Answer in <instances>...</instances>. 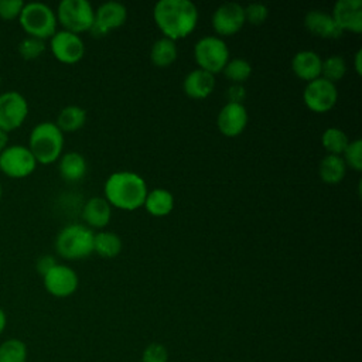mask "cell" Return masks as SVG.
<instances>
[{
	"mask_svg": "<svg viewBox=\"0 0 362 362\" xmlns=\"http://www.w3.org/2000/svg\"><path fill=\"white\" fill-rule=\"evenodd\" d=\"M153 17L161 33L175 41L195 28L198 8L189 0H160L154 4Z\"/></svg>",
	"mask_w": 362,
	"mask_h": 362,
	"instance_id": "6da1fadb",
	"label": "cell"
},
{
	"mask_svg": "<svg viewBox=\"0 0 362 362\" xmlns=\"http://www.w3.org/2000/svg\"><path fill=\"white\" fill-rule=\"evenodd\" d=\"M106 201L120 209L133 211L144 204L147 185L143 177L132 171H116L105 181Z\"/></svg>",
	"mask_w": 362,
	"mask_h": 362,
	"instance_id": "7a4b0ae2",
	"label": "cell"
},
{
	"mask_svg": "<svg viewBox=\"0 0 362 362\" xmlns=\"http://www.w3.org/2000/svg\"><path fill=\"white\" fill-rule=\"evenodd\" d=\"M27 147L37 163L51 164L61 157L64 134L54 122H41L33 127Z\"/></svg>",
	"mask_w": 362,
	"mask_h": 362,
	"instance_id": "3957f363",
	"label": "cell"
},
{
	"mask_svg": "<svg viewBox=\"0 0 362 362\" xmlns=\"http://www.w3.org/2000/svg\"><path fill=\"white\" fill-rule=\"evenodd\" d=\"M95 233L82 223L64 226L55 239V250L64 259H83L93 252Z\"/></svg>",
	"mask_w": 362,
	"mask_h": 362,
	"instance_id": "277c9868",
	"label": "cell"
},
{
	"mask_svg": "<svg viewBox=\"0 0 362 362\" xmlns=\"http://www.w3.org/2000/svg\"><path fill=\"white\" fill-rule=\"evenodd\" d=\"M18 21L28 37L47 40L57 33L58 21L55 11L41 1L25 3L18 16Z\"/></svg>",
	"mask_w": 362,
	"mask_h": 362,
	"instance_id": "5b68a950",
	"label": "cell"
},
{
	"mask_svg": "<svg viewBox=\"0 0 362 362\" xmlns=\"http://www.w3.org/2000/svg\"><path fill=\"white\" fill-rule=\"evenodd\" d=\"M194 57L201 69L214 75L221 72L229 61V48L221 37L205 35L195 42Z\"/></svg>",
	"mask_w": 362,
	"mask_h": 362,
	"instance_id": "8992f818",
	"label": "cell"
},
{
	"mask_svg": "<svg viewBox=\"0 0 362 362\" xmlns=\"http://www.w3.org/2000/svg\"><path fill=\"white\" fill-rule=\"evenodd\" d=\"M55 16L64 30L78 34L90 30L95 10L88 0H62L58 4Z\"/></svg>",
	"mask_w": 362,
	"mask_h": 362,
	"instance_id": "52a82bcc",
	"label": "cell"
},
{
	"mask_svg": "<svg viewBox=\"0 0 362 362\" xmlns=\"http://www.w3.org/2000/svg\"><path fill=\"white\" fill-rule=\"evenodd\" d=\"M37 160L27 146H7L0 153V171L10 178H24L34 173Z\"/></svg>",
	"mask_w": 362,
	"mask_h": 362,
	"instance_id": "ba28073f",
	"label": "cell"
},
{
	"mask_svg": "<svg viewBox=\"0 0 362 362\" xmlns=\"http://www.w3.org/2000/svg\"><path fill=\"white\" fill-rule=\"evenodd\" d=\"M28 115V102L17 90L0 93V130L8 133L18 129Z\"/></svg>",
	"mask_w": 362,
	"mask_h": 362,
	"instance_id": "9c48e42d",
	"label": "cell"
},
{
	"mask_svg": "<svg viewBox=\"0 0 362 362\" xmlns=\"http://www.w3.org/2000/svg\"><path fill=\"white\" fill-rule=\"evenodd\" d=\"M337 99L338 90L335 83L324 79L322 76L307 82L303 92V100L305 106L317 113L329 110L335 105Z\"/></svg>",
	"mask_w": 362,
	"mask_h": 362,
	"instance_id": "30bf717a",
	"label": "cell"
},
{
	"mask_svg": "<svg viewBox=\"0 0 362 362\" xmlns=\"http://www.w3.org/2000/svg\"><path fill=\"white\" fill-rule=\"evenodd\" d=\"M127 8L124 4L119 1H105L95 10L93 24L90 27V33L95 37L105 35L107 31L117 28L126 23Z\"/></svg>",
	"mask_w": 362,
	"mask_h": 362,
	"instance_id": "8fae6325",
	"label": "cell"
},
{
	"mask_svg": "<svg viewBox=\"0 0 362 362\" xmlns=\"http://www.w3.org/2000/svg\"><path fill=\"white\" fill-rule=\"evenodd\" d=\"M51 52L64 64H75L85 54V44L82 38L71 31L61 30L51 37Z\"/></svg>",
	"mask_w": 362,
	"mask_h": 362,
	"instance_id": "7c38bea8",
	"label": "cell"
},
{
	"mask_svg": "<svg viewBox=\"0 0 362 362\" xmlns=\"http://www.w3.org/2000/svg\"><path fill=\"white\" fill-rule=\"evenodd\" d=\"M45 290L54 297H68L78 288V274L66 264L57 263L42 276Z\"/></svg>",
	"mask_w": 362,
	"mask_h": 362,
	"instance_id": "4fadbf2b",
	"label": "cell"
},
{
	"mask_svg": "<svg viewBox=\"0 0 362 362\" xmlns=\"http://www.w3.org/2000/svg\"><path fill=\"white\" fill-rule=\"evenodd\" d=\"M243 6L236 1L222 3L212 14V27L219 35H232L245 24Z\"/></svg>",
	"mask_w": 362,
	"mask_h": 362,
	"instance_id": "5bb4252c",
	"label": "cell"
},
{
	"mask_svg": "<svg viewBox=\"0 0 362 362\" xmlns=\"http://www.w3.org/2000/svg\"><path fill=\"white\" fill-rule=\"evenodd\" d=\"M218 129L228 137L239 136L247 124V110L243 103L228 102L222 106L216 117Z\"/></svg>",
	"mask_w": 362,
	"mask_h": 362,
	"instance_id": "9a60e30c",
	"label": "cell"
},
{
	"mask_svg": "<svg viewBox=\"0 0 362 362\" xmlns=\"http://www.w3.org/2000/svg\"><path fill=\"white\" fill-rule=\"evenodd\" d=\"M331 16L342 31H362V0H338Z\"/></svg>",
	"mask_w": 362,
	"mask_h": 362,
	"instance_id": "2e32d148",
	"label": "cell"
},
{
	"mask_svg": "<svg viewBox=\"0 0 362 362\" xmlns=\"http://www.w3.org/2000/svg\"><path fill=\"white\" fill-rule=\"evenodd\" d=\"M305 28L321 38H339L342 30L338 27L329 13L324 10H310L304 17Z\"/></svg>",
	"mask_w": 362,
	"mask_h": 362,
	"instance_id": "e0dca14e",
	"label": "cell"
},
{
	"mask_svg": "<svg viewBox=\"0 0 362 362\" xmlns=\"http://www.w3.org/2000/svg\"><path fill=\"white\" fill-rule=\"evenodd\" d=\"M215 88V76L201 68L189 71L184 81L182 89L192 99H204L212 93Z\"/></svg>",
	"mask_w": 362,
	"mask_h": 362,
	"instance_id": "ac0fdd59",
	"label": "cell"
},
{
	"mask_svg": "<svg viewBox=\"0 0 362 362\" xmlns=\"http://www.w3.org/2000/svg\"><path fill=\"white\" fill-rule=\"evenodd\" d=\"M321 57L311 49L298 51L291 59L293 72L307 82L321 76Z\"/></svg>",
	"mask_w": 362,
	"mask_h": 362,
	"instance_id": "d6986e66",
	"label": "cell"
},
{
	"mask_svg": "<svg viewBox=\"0 0 362 362\" xmlns=\"http://www.w3.org/2000/svg\"><path fill=\"white\" fill-rule=\"evenodd\" d=\"M112 215V205L102 197H92L83 205L82 216L89 226L103 228L109 223Z\"/></svg>",
	"mask_w": 362,
	"mask_h": 362,
	"instance_id": "ffe728a7",
	"label": "cell"
},
{
	"mask_svg": "<svg viewBox=\"0 0 362 362\" xmlns=\"http://www.w3.org/2000/svg\"><path fill=\"white\" fill-rule=\"evenodd\" d=\"M58 170L61 177L65 181H69V182L78 181L83 178V175L86 174V160L82 154L76 151L65 153L64 156L59 157Z\"/></svg>",
	"mask_w": 362,
	"mask_h": 362,
	"instance_id": "44dd1931",
	"label": "cell"
},
{
	"mask_svg": "<svg viewBox=\"0 0 362 362\" xmlns=\"http://www.w3.org/2000/svg\"><path fill=\"white\" fill-rule=\"evenodd\" d=\"M346 173V164L342 156L327 154L321 158L318 164V174L321 180L327 184H338L342 181Z\"/></svg>",
	"mask_w": 362,
	"mask_h": 362,
	"instance_id": "7402d4cb",
	"label": "cell"
},
{
	"mask_svg": "<svg viewBox=\"0 0 362 362\" xmlns=\"http://www.w3.org/2000/svg\"><path fill=\"white\" fill-rule=\"evenodd\" d=\"M143 205L151 215L164 216L173 211L174 197L165 188H154L147 192Z\"/></svg>",
	"mask_w": 362,
	"mask_h": 362,
	"instance_id": "603a6c76",
	"label": "cell"
},
{
	"mask_svg": "<svg viewBox=\"0 0 362 362\" xmlns=\"http://www.w3.org/2000/svg\"><path fill=\"white\" fill-rule=\"evenodd\" d=\"M86 122V112L76 105H68L62 107L57 116L55 124L61 132H75L81 129Z\"/></svg>",
	"mask_w": 362,
	"mask_h": 362,
	"instance_id": "cb8c5ba5",
	"label": "cell"
},
{
	"mask_svg": "<svg viewBox=\"0 0 362 362\" xmlns=\"http://www.w3.org/2000/svg\"><path fill=\"white\" fill-rule=\"evenodd\" d=\"M177 58V45L175 41L163 37L154 41L151 51H150V59L156 66L164 68L173 64Z\"/></svg>",
	"mask_w": 362,
	"mask_h": 362,
	"instance_id": "d4e9b609",
	"label": "cell"
},
{
	"mask_svg": "<svg viewBox=\"0 0 362 362\" xmlns=\"http://www.w3.org/2000/svg\"><path fill=\"white\" fill-rule=\"evenodd\" d=\"M122 250V239L117 233L102 230L93 236V252L102 257H115Z\"/></svg>",
	"mask_w": 362,
	"mask_h": 362,
	"instance_id": "484cf974",
	"label": "cell"
},
{
	"mask_svg": "<svg viewBox=\"0 0 362 362\" xmlns=\"http://www.w3.org/2000/svg\"><path fill=\"white\" fill-rule=\"evenodd\" d=\"M321 143L324 148L328 151V154L341 156L346 148L349 140L346 133L339 127H328L324 130L321 136Z\"/></svg>",
	"mask_w": 362,
	"mask_h": 362,
	"instance_id": "4316f807",
	"label": "cell"
},
{
	"mask_svg": "<svg viewBox=\"0 0 362 362\" xmlns=\"http://www.w3.org/2000/svg\"><path fill=\"white\" fill-rule=\"evenodd\" d=\"M27 345L17 338L6 339L0 344V362H27Z\"/></svg>",
	"mask_w": 362,
	"mask_h": 362,
	"instance_id": "83f0119b",
	"label": "cell"
},
{
	"mask_svg": "<svg viewBox=\"0 0 362 362\" xmlns=\"http://www.w3.org/2000/svg\"><path fill=\"white\" fill-rule=\"evenodd\" d=\"M222 72L232 83H243L252 74V65L245 58H232L226 62Z\"/></svg>",
	"mask_w": 362,
	"mask_h": 362,
	"instance_id": "f1b7e54d",
	"label": "cell"
},
{
	"mask_svg": "<svg viewBox=\"0 0 362 362\" xmlns=\"http://www.w3.org/2000/svg\"><path fill=\"white\" fill-rule=\"evenodd\" d=\"M346 72V62L341 55H329L321 62V76L332 83L344 78Z\"/></svg>",
	"mask_w": 362,
	"mask_h": 362,
	"instance_id": "f546056e",
	"label": "cell"
},
{
	"mask_svg": "<svg viewBox=\"0 0 362 362\" xmlns=\"http://www.w3.org/2000/svg\"><path fill=\"white\" fill-rule=\"evenodd\" d=\"M17 49L24 59H37L45 51V41L35 37H25L18 42Z\"/></svg>",
	"mask_w": 362,
	"mask_h": 362,
	"instance_id": "4dcf8cb0",
	"label": "cell"
},
{
	"mask_svg": "<svg viewBox=\"0 0 362 362\" xmlns=\"http://www.w3.org/2000/svg\"><path fill=\"white\" fill-rule=\"evenodd\" d=\"M344 161L351 168L361 171L362 170V141L361 139H356L354 141H349L346 148L344 150Z\"/></svg>",
	"mask_w": 362,
	"mask_h": 362,
	"instance_id": "1f68e13d",
	"label": "cell"
},
{
	"mask_svg": "<svg viewBox=\"0 0 362 362\" xmlns=\"http://www.w3.org/2000/svg\"><path fill=\"white\" fill-rule=\"evenodd\" d=\"M245 11V21L253 24V25H260L266 21L269 17V8L263 3H249L246 7H243Z\"/></svg>",
	"mask_w": 362,
	"mask_h": 362,
	"instance_id": "d6a6232c",
	"label": "cell"
},
{
	"mask_svg": "<svg viewBox=\"0 0 362 362\" xmlns=\"http://www.w3.org/2000/svg\"><path fill=\"white\" fill-rule=\"evenodd\" d=\"M167 361H168L167 348L157 342L150 344L143 351V355H141V362H167Z\"/></svg>",
	"mask_w": 362,
	"mask_h": 362,
	"instance_id": "836d02e7",
	"label": "cell"
},
{
	"mask_svg": "<svg viewBox=\"0 0 362 362\" xmlns=\"http://www.w3.org/2000/svg\"><path fill=\"white\" fill-rule=\"evenodd\" d=\"M24 4L23 0H0V18L7 21L18 18Z\"/></svg>",
	"mask_w": 362,
	"mask_h": 362,
	"instance_id": "e575fe53",
	"label": "cell"
},
{
	"mask_svg": "<svg viewBox=\"0 0 362 362\" xmlns=\"http://www.w3.org/2000/svg\"><path fill=\"white\" fill-rule=\"evenodd\" d=\"M228 99L229 102L232 103H242L246 98V89L242 83H232L229 88H228Z\"/></svg>",
	"mask_w": 362,
	"mask_h": 362,
	"instance_id": "d590c367",
	"label": "cell"
},
{
	"mask_svg": "<svg viewBox=\"0 0 362 362\" xmlns=\"http://www.w3.org/2000/svg\"><path fill=\"white\" fill-rule=\"evenodd\" d=\"M55 264H57V260H55L54 256H51V255H42V256H40V257L37 259V262H35V269H37L38 274L44 276V274L48 273Z\"/></svg>",
	"mask_w": 362,
	"mask_h": 362,
	"instance_id": "8d00e7d4",
	"label": "cell"
},
{
	"mask_svg": "<svg viewBox=\"0 0 362 362\" xmlns=\"http://www.w3.org/2000/svg\"><path fill=\"white\" fill-rule=\"evenodd\" d=\"M6 325H7V315H6L4 310L0 307V335L6 329Z\"/></svg>",
	"mask_w": 362,
	"mask_h": 362,
	"instance_id": "74e56055",
	"label": "cell"
},
{
	"mask_svg": "<svg viewBox=\"0 0 362 362\" xmlns=\"http://www.w3.org/2000/svg\"><path fill=\"white\" fill-rule=\"evenodd\" d=\"M7 143H8V136L6 132L0 130V153L7 147Z\"/></svg>",
	"mask_w": 362,
	"mask_h": 362,
	"instance_id": "f35d334b",
	"label": "cell"
},
{
	"mask_svg": "<svg viewBox=\"0 0 362 362\" xmlns=\"http://www.w3.org/2000/svg\"><path fill=\"white\" fill-rule=\"evenodd\" d=\"M361 58H362V49H358L356 54H355V69L358 74L362 72V65H361Z\"/></svg>",
	"mask_w": 362,
	"mask_h": 362,
	"instance_id": "ab89813d",
	"label": "cell"
},
{
	"mask_svg": "<svg viewBox=\"0 0 362 362\" xmlns=\"http://www.w3.org/2000/svg\"><path fill=\"white\" fill-rule=\"evenodd\" d=\"M0 199H1V184H0Z\"/></svg>",
	"mask_w": 362,
	"mask_h": 362,
	"instance_id": "60d3db41",
	"label": "cell"
},
{
	"mask_svg": "<svg viewBox=\"0 0 362 362\" xmlns=\"http://www.w3.org/2000/svg\"><path fill=\"white\" fill-rule=\"evenodd\" d=\"M0 86H1V76H0Z\"/></svg>",
	"mask_w": 362,
	"mask_h": 362,
	"instance_id": "b9f144b4",
	"label": "cell"
}]
</instances>
